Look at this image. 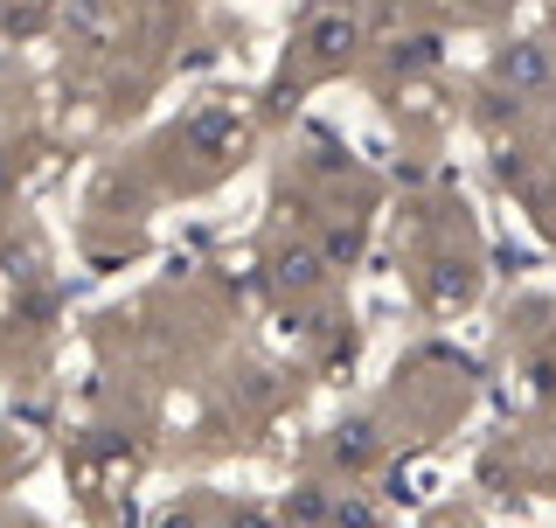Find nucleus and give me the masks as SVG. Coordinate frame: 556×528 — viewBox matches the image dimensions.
<instances>
[{
  "label": "nucleus",
  "instance_id": "obj_3",
  "mask_svg": "<svg viewBox=\"0 0 556 528\" xmlns=\"http://www.w3.org/2000/svg\"><path fill=\"white\" fill-rule=\"evenodd\" d=\"M334 460H341L348 473H362V466L376 460V425H369V417H355V425L334 431Z\"/></svg>",
  "mask_w": 556,
  "mask_h": 528
},
{
  "label": "nucleus",
  "instance_id": "obj_1",
  "mask_svg": "<svg viewBox=\"0 0 556 528\" xmlns=\"http://www.w3.org/2000/svg\"><path fill=\"white\" fill-rule=\"evenodd\" d=\"M494 70H501V84H515V98H529L556 77V56H549V42H515Z\"/></svg>",
  "mask_w": 556,
  "mask_h": 528
},
{
  "label": "nucleus",
  "instance_id": "obj_2",
  "mask_svg": "<svg viewBox=\"0 0 556 528\" xmlns=\"http://www.w3.org/2000/svg\"><path fill=\"white\" fill-rule=\"evenodd\" d=\"M355 42H362L355 14H327V22H313V63H320V70L348 63V56H355Z\"/></svg>",
  "mask_w": 556,
  "mask_h": 528
},
{
  "label": "nucleus",
  "instance_id": "obj_10",
  "mask_svg": "<svg viewBox=\"0 0 556 528\" xmlns=\"http://www.w3.org/2000/svg\"><path fill=\"white\" fill-rule=\"evenodd\" d=\"M195 139H202L208 153H216V147H237V139H243V126H237V118H202V126H195Z\"/></svg>",
  "mask_w": 556,
  "mask_h": 528
},
{
  "label": "nucleus",
  "instance_id": "obj_14",
  "mask_svg": "<svg viewBox=\"0 0 556 528\" xmlns=\"http://www.w3.org/2000/svg\"><path fill=\"white\" fill-rule=\"evenodd\" d=\"M230 528H271V515H257V507H243V515H237Z\"/></svg>",
  "mask_w": 556,
  "mask_h": 528
},
{
  "label": "nucleus",
  "instance_id": "obj_4",
  "mask_svg": "<svg viewBox=\"0 0 556 528\" xmlns=\"http://www.w3.org/2000/svg\"><path fill=\"white\" fill-rule=\"evenodd\" d=\"M313 278H320V251H306V243H286V251H278V286L306 292Z\"/></svg>",
  "mask_w": 556,
  "mask_h": 528
},
{
  "label": "nucleus",
  "instance_id": "obj_13",
  "mask_svg": "<svg viewBox=\"0 0 556 528\" xmlns=\"http://www.w3.org/2000/svg\"><path fill=\"white\" fill-rule=\"evenodd\" d=\"M161 528H195V515H188V507H167V515H161Z\"/></svg>",
  "mask_w": 556,
  "mask_h": 528
},
{
  "label": "nucleus",
  "instance_id": "obj_11",
  "mask_svg": "<svg viewBox=\"0 0 556 528\" xmlns=\"http://www.w3.org/2000/svg\"><path fill=\"white\" fill-rule=\"evenodd\" d=\"M480 118H486V126H508V118H521V98H501L494 91V98L480 104Z\"/></svg>",
  "mask_w": 556,
  "mask_h": 528
},
{
  "label": "nucleus",
  "instance_id": "obj_6",
  "mask_svg": "<svg viewBox=\"0 0 556 528\" xmlns=\"http://www.w3.org/2000/svg\"><path fill=\"white\" fill-rule=\"evenodd\" d=\"M70 28H77L84 42H104V35H112V0H70Z\"/></svg>",
  "mask_w": 556,
  "mask_h": 528
},
{
  "label": "nucleus",
  "instance_id": "obj_5",
  "mask_svg": "<svg viewBox=\"0 0 556 528\" xmlns=\"http://www.w3.org/2000/svg\"><path fill=\"white\" fill-rule=\"evenodd\" d=\"M327 528H382V515L369 494H341V501H327Z\"/></svg>",
  "mask_w": 556,
  "mask_h": 528
},
{
  "label": "nucleus",
  "instance_id": "obj_7",
  "mask_svg": "<svg viewBox=\"0 0 556 528\" xmlns=\"http://www.w3.org/2000/svg\"><path fill=\"white\" fill-rule=\"evenodd\" d=\"M286 521H292V528H327V487H292Z\"/></svg>",
  "mask_w": 556,
  "mask_h": 528
},
{
  "label": "nucleus",
  "instance_id": "obj_12",
  "mask_svg": "<svg viewBox=\"0 0 556 528\" xmlns=\"http://www.w3.org/2000/svg\"><path fill=\"white\" fill-rule=\"evenodd\" d=\"M473 292V272H459V264H445L439 272V299H466Z\"/></svg>",
  "mask_w": 556,
  "mask_h": 528
},
{
  "label": "nucleus",
  "instance_id": "obj_9",
  "mask_svg": "<svg viewBox=\"0 0 556 528\" xmlns=\"http://www.w3.org/2000/svg\"><path fill=\"white\" fill-rule=\"evenodd\" d=\"M431 56H439V42H431V35H410V49H404V42L390 49V63H396V70H425Z\"/></svg>",
  "mask_w": 556,
  "mask_h": 528
},
{
  "label": "nucleus",
  "instance_id": "obj_8",
  "mask_svg": "<svg viewBox=\"0 0 556 528\" xmlns=\"http://www.w3.org/2000/svg\"><path fill=\"white\" fill-rule=\"evenodd\" d=\"M355 251H362V237L348 230V223H334V230H327V243H320V264H355Z\"/></svg>",
  "mask_w": 556,
  "mask_h": 528
}]
</instances>
